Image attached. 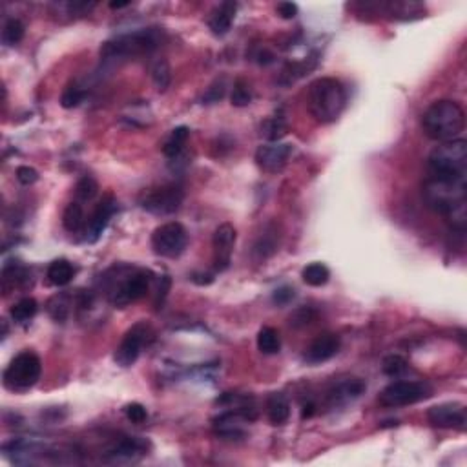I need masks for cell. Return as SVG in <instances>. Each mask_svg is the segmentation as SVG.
Listing matches in <instances>:
<instances>
[{
  "instance_id": "obj_8",
  "label": "cell",
  "mask_w": 467,
  "mask_h": 467,
  "mask_svg": "<svg viewBox=\"0 0 467 467\" xmlns=\"http://www.w3.org/2000/svg\"><path fill=\"white\" fill-rule=\"evenodd\" d=\"M185 194L181 186L177 185H162L158 188L144 190L139 197L141 209L155 216H170L176 214L183 204Z\"/></svg>"
},
{
  "instance_id": "obj_38",
  "label": "cell",
  "mask_w": 467,
  "mask_h": 467,
  "mask_svg": "<svg viewBox=\"0 0 467 467\" xmlns=\"http://www.w3.org/2000/svg\"><path fill=\"white\" fill-rule=\"evenodd\" d=\"M314 319H316L314 309H310V307H300V309H296L292 312L291 318H288V323H291L294 328H303L309 327Z\"/></svg>"
},
{
  "instance_id": "obj_9",
  "label": "cell",
  "mask_w": 467,
  "mask_h": 467,
  "mask_svg": "<svg viewBox=\"0 0 467 467\" xmlns=\"http://www.w3.org/2000/svg\"><path fill=\"white\" fill-rule=\"evenodd\" d=\"M188 245V234L186 228L177 221L165 223L158 227L152 234V249L162 258H179Z\"/></svg>"
},
{
  "instance_id": "obj_19",
  "label": "cell",
  "mask_w": 467,
  "mask_h": 467,
  "mask_svg": "<svg viewBox=\"0 0 467 467\" xmlns=\"http://www.w3.org/2000/svg\"><path fill=\"white\" fill-rule=\"evenodd\" d=\"M375 8L389 15V19L396 20L417 19L426 13V6L420 2H389V4H375Z\"/></svg>"
},
{
  "instance_id": "obj_42",
  "label": "cell",
  "mask_w": 467,
  "mask_h": 467,
  "mask_svg": "<svg viewBox=\"0 0 467 467\" xmlns=\"http://www.w3.org/2000/svg\"><path fill=\"white\" fill-rule=\"evenodd\" d=\"M15 176H17V181H19L20 185L29 186L33 185V183H37L39 172L32 167H19L17 172H15Z\"/></svg>"
},
{
  "instance_id": "obj_25",
  "label": "cell",
  "mask_w": 467,
  "mask_h": 467,
  "mask_svg": "<svg viewBox=\"0 0 467 467\" xmlns=\"http://www.w3.org/2000/svg\"><path fill=\"white\" fill-rule=\"evenodd\" d=\"M62 227L70 234H77L83 228H86V216H84L83 203L79 201H71L68 207L64 209L62 214Z\"/></svg>"
},
{
  "instance_id": "obj_3",
  "label": "cell",
  "mask_w": 467,
  "mask_h": 467,
  "mask_svg": "<svg viewBox=\"0 0 467 467\" xmlns=\"http://www.w3.org/2000/svg\"><path fill=\"white\" fill-rule=\"evenodd\" d=\"M347 106V90L342 81L334 77H321L310 84L309 110L318 123H334Z\"/></svg>"
},
{
  "instance_id": "obj_15",
  "label": "cell",
  "mask_w": 467,
  "mask_h": 467,
  "mask_svg": "<svg viewBox=\"0 0 467 467\" xmlns=\"http://www.w3.org/2000/svg\"><path fill=\"white\" fill-rule=\"evenodd\" d=\"M117 210V201L111 194H106L101 199V203L95 207L93 210L92 218L86 223V228H84V234H86V241L88 243H95L99 241V237L102 236V232L106 230L108 223H110L111 216L116 214Z\"/></svg>"
},
{
  "instance_id": "obj_23",
  "label": "cell",
  "mask_w": 467,
  "mask_h": 467,
  "mask_svg": "<svg viewBox=\"0 0 467 467\" xmlns=\"http://www.w3.org/2000/svg\"><path fill=\"white\" fill-rule=\"evenodd\" d=\"M188 126H177V128H174L172 134L167 137V141L162 143V153H165L168 159H177L181 155V152L185 150V144L186 141H188Z\"/></svg>"
},
{
  "instance_id": "obj_13",
  "label": "cell",
  "mask_w": 467,
  "mask_h": 467,
  "mask_svg": "<svg viewBox=\"0 0 467 467\" xmlns=\"http://www.w3.org/2000/svg\"><path fill=\"white\" fill-rule=\"evenodd\" d=\"M236 228L232 227L230 223H223L216 228L212 237L214 246V269L218 272H223L230 267L232 252H234V245H236Z\"/></svg>"
},
{
  "instance_id": "obj_37",
  "label": "cell",
  "mask_w": 467,
  "mask_h": 467,
  "mask_svg": "<svg viewBox=\"0 0 467 467\" xmlns=\"http://www.w3.org/2000/svg\"><path fill=\"white\" fill-rule=\"evenodd\" d=\"M86 97V92L83 88H79L77 84H71L68 88L62 92L60 95V106L66 108V110H71V108H77L81 102Z\"/></svg>"
},
{
  "instance_id": "obj_26",
  "label": "cell",
  "mask_w": 467,
  "mask_h": 467,
  "mask_svg": "<svg viewBox=\"0 0 467 467\" xmlns=\"http://www.w3.org/2000/svg\"><path fill=\"white\" fill-rule=\"evenodd\" d=\"M278 230L276 228H272V230H265V234H261L259 236V239L256 241L254 245V250H252V254H254V258L258 259V261H265V259H269L270 256L278 250Z\"/></svg>"
},
{
  "instance_id": "obj_1",
  "label": "cell",
  "mask_w": 467,
  "mask_h": 467,
  "mask_svg": "<svg viewBox=\"0 0 467 467\" xmlns=\"http://www.w3.org/2000/svg\"><path fill=\"white\" fill-rule=\"evenodd\" d=\"M421 194L427 207L442 214L451 223L453 230L463 236L467 219V179L427 177Z\"/></svg>"
},
{
  "instance_id": "obj_35",
  "label": "cell",
  "mask_w": 467,
  "mask_h": 467,
  "mask_svg": "<svg viewBox=\"0 0 467 467\" xmlns=\"http://www.w3.org/2000/svg\"><path fill=\"white\" fill-rule=\"evenodd\" d=\"M24 32H26V28L19 19H10L2 29V41H4L6 46H17L24 39Z\"/></svg>"
},
{
  "instance_id": "obj_40",
  "label": "cell",
  "mask_w": 467,
  "mask_h": 467,
  "mask_svg": "<svg viewBox=\"0 0 467 467\" xmlns=\"http://www.w3.org/2000/svg\"><path fill=\"white\" fill-rule=\"evenodd\" d=\"M125 414L126 418H128L130 421H134V424H144L146 418H148V412H146L144 405H141V403L137 402L128 403L125 407Z\"/></svg>"
},
{
  "instance_id": "obj_7",
  "label": "cell",
  "mask_w": 467,
  "mask_h": 467,
  "mask_svg": "<svg viewBox=\"0 0 467 467\" xmlns=\"http://www.w3.org/2000/svg\"><path fill=\"white\" fill-rule=\"evenodd\" d=\"M435 389L426 379H400V382H393L379 393V403L384 407L396 409L405 407V405H412V403L424 402L427 398L433 396Z\"/></svg>"
},
{
  "instance_id": "obj_33",
  "label": "cell",
  "mask_w": 467,
  "mask_h": 467,
  "mask_svg": "<svg viewBox=\"0 0 467 467\" xmlns=\"http://www.w3.org/2000/svg\"><path fill=\"white\" fill-rule=\"evenodd\" d=\"M28 278V270L20 267V265H6L2 270V287L8 292L10 287H17L24 279Z\"/></svg>"
},
{
  "instance_id": "obj_27",
  "label": "cell",
  "mask_w": 467,
  "mask_h": 467,
  "mask_svg": "<svg viewBox=\"0 0 467 467\" xmlns=\"http://www.w3.org/2000/svg\"><path fill=\"white\" fill-rule=\"evenodd\" d=\"M258 349L261 354L272 356L281 351V338L274 327H263L258 333Z\"/></svg>"
},
{
  "instance_id": "obj_6",
  "label": "cell",
  "mask_w": 467,
  "mask_h": 467,
  "mask_svg": "<svg viewBox=\"0 0 467 467\" xmlns=\"http://www.w3.org/2000/svg\"><path fill=\"white\" fill-rule=\"evenodd\" d=\"M42 372L41 358L32 351H24L10 361L6 367L2 382L4 387L11 393H24L37 384Z\"/></svg>"
},
{
  "instance_id": "obj_32",
  "label": "cell",
  "mask_w": 467,
  "mask_h": 467,
  "mask_svg": "<svg viewBox=\"0 0 467 467\" xmlns=\"http://www.w3.org/2000/svg\"><path fill=\"white\" fill-rule=\"evenodd\" d=\"M152 79H153V84H155V88H158L159 92H167V88L172 83V70H170V64H168V60L161 59L153 64Z\"/></svg>"
},
{
  "instance_id": "obj_28",
  "label": "cell",
  "mask_w": 467,
  "mask_h": 467,
  "mask_svg": "<svg viewBox=\"0 0 467 467\" xmlns=\"http://www.w3.org/2000/svg\"><path fill=\"white\" fill-rule=\"evenodd\" d=\"M37 310H39L37 301L33 300V298H22V300H19L13 307H11L10 316L15 323L26 325V323H29L33 318H35Z\"/></svg>"
},
{
  "instance_id": "obj_34",
  "label": "cell",
  "mask_w": 467,
  "mask_h": 467,
  "mask_svg": "<svg viewBox=\"0 0 467 467\" xmlns=\"http://www.w3.org/2000/svg\"><path fill=\"white\" fill-rule=\"evenodd\" d=\"M407 360L400 354H389L382 361V370L389 378H400L407 370Z\"/></svg>"
},
{
  "instance_id": "obj_41",
  "label": "cell",
  "mask_w": 467,
  "mask_h": 467,
  "mask_svg": "<svg viewBox=\"0 0 467 467\" xmlns=\"http://www.w3.org/2000/svg\"><path fill=\"white\" fill-rule=\"evenodd\" d=\"M294 298H296V291H294L292 287H288V285L276 288V291H274V294H272V301L278 307L288 305V303H291Z\"/></svg>"
},
{
  "instance_id": "obj_24",
  "label": "cell",
  "mask_w": 467,
  "mask_h": 467,
  "mask_svg": "<svg viewBox=\"0 0 467 467\" xmlns=\"http://www.w3.org/2000/svg\"><path fill=\"white\" fill-rule=\"evenodd\" d=\"M74 265L68 259H55L53 263H50L46 272V278L51 285L55 287H64L74 279Z\"/></svg>"
},
{
  "instance_id": "obj_43",
  "label": "cell",
  "mask_w": 467,
  "mask_h": 467,
  "mask_svg": "<svg viewBox=\"0 0 467 467\" xmlns=\"http://www.w3.org/2000/svg\"><path fill=\"white\" fill-rule=\"evenodd\" d=\"M278 15L285 20H292L298 15V6L294 2H279L278 8H276Z\"/></svg>"
},
{
  "instance_id": "obj_29",
  "label": "cell",
  "mask_w": 467,
  "mask_h": 467,
  "mask_svg": "<svg viewBox=\"0 0 467 467\" xmlns=\"http://www.w3.org/2000/svg\"><path fill=\"white\" fill-rule=\"evenodd\" d=\"M301 278H303V281L309 287H323L328 283V278H330V270L323 263H310L303 269Z\"/></svg>"
},
{
  "instance_id": "obj_12",
  "label": "cell",
  "mask_w": 467,
  "mask_h": 467,
  "mask_svg": "<svg viewBox=\"0 0 467 467\" xmlns=\"http://www.w3.org/2000/svg\"><path fill=\"white\" fill-rule=\"evenodd\" d=\"M427 420H429L431 426L440 427V429L463 431L467 426V412L462 403H440V405H435L427 411Z\"/></svg>"
},
{
  "instance_id": "obj_17",
  "label": "cell",
  "mask_w": 467,
  "mask_h": 467,
  "mask_svg": "<svg viewBox=\"0 0 467 467\" xmlns=\"http://www.w3.org/2000/svg\"><path fill=\"white\" fill-rule=\"evenodd\" d=\"M365 389L367 385L360 378H347L343 382H338L328 391L327 400L330 405H343V403H349L360 398L361 394L365 393Z\"/></svg>"
},
{
  "instance_id": "obj_22",
  "label": "cell",
  "mask_w": 467,
  "mask_h": 467,
  "mask_svg": "<svg viewBox=\"0 0 467 467\" xmlns=\"http://www.w3.org/2000/svg\"><path fill=\"white\" fill-rule=\"evenodd\" d=\"M287 119L283 116V111H276L272 117L263 120V125H261V137L267 139L269 143H279V141L287 135Z\"/></svg>"
},
{
  "instance_id": "obj_45",
  "label": "cell",
  "mask_w": 467,
  "mask_h": 467,
  "mask_svg": "<svg viewBox=\"0 0 467 467\" xmlns=\"http://www.w3.org/2000/svg\"><path fill=\"white\" fill-rule=\"evenodd\" d=\"M128 6H130L128 0H119V2L113 0V2H110L111 10H123V8H128Z\"/></svg>"
},
{
  "instance_id": "obj_18",
  "label": "cell",
  "mask_w": 467,
  "mask_h": 467,
  "mask_svg": "<svg viewBox=\"0 0 467 467\" xmlns=\"http://www.w3.org/2000/svg\"><path fill=\"white\" fill-rule=\"evenodd\" d=\"M236 2H223V4H219L218 8L212 11L209 19V28L212 29L214 35L223 37V35H227V33L230 32L232 22L236 19Z\"/></svg>"
},
{
  "instance_id": "obj_4",
  "label": "cell",
  "mask_w": 467,
  "mask_h": 467,
  "mask_svg": "<svg viewBox=\"0 0 467 467\" xmlns=\"http://www.w3.org/2000/svg\"><path fill=\"white\" fill-rule=\"evenodd\" d=\"M429 177L467 179V143L463 139L440 143L427 158Z\"/></svg>"
},
{
  "instance_id": "obj_31",
  "label": "cell",
  "mask_w": 467,
  "mask_h": 467,
  "mask_svg": "<svg viewBox=\"0 0 467 467\" xmlns=\"http://www.w3.org/2000/svg\"><path fill=\"white\" fill-rule=\"evenodd\" d=\"M99 194V183L92 176L81 177L79 183L75 185V201L79 203H88L93 201Z\"/></svg>"
},
{
  "instance_id": "obj_2",
  "label": "cell",
  "mask_w": 467,
  "mask_h": 467,
  "mask_svg": "<svg viewBox=\"0 0 467 467\" xmlns=\"http://www.w3.org/2000/svg\"><path fill=\"white\" fill-rule=\"evenodd\" d=\"M421 126L429 139L438 143L458 139L466 128V113L462 106L454 101L442 99L435 101L424 111L421 116Z\"/></svg>"
},
{
  "instance_id": "obj_11",
  "label": "cell",
  "mask_w": 467,
  "mask_h": 467,
  "mask_svg": "<svg viewBox=\"0 0 467 467\" xmlns=\"http://www.w3.org/2000/svg\"><path fill=\"white\" fill-rule=\"evenodd\" d=\"M148 336L150 325L144 323V321H139L134 327H130L125 336H123V340H120L119 347L116 349V354H113V360H116L117 365L125 367V369L134 365Z\"/></svg>"
},
{
  "instance_id": "obj_16",
  "label": "cell",
  "mask_w": 467,
  "mask_h": 467,
  "mask_svg": "<svg viewBox=\"0 0 467 467\" xmlns=\"http://www.w3.org/2000/svg\"><path fill=\"white\" fill-rule=\"evenodd\" d=\"M340 347H342V342H340V336L336 334H321L314 342L310 343L305 351V361L310 365H319V363H325L330 358H334L338 354Z\"/></svg>"
},
{
  "instance_id": "obj_14",
  "label": "cell",
  "mask_w": 467,
  "mask_h": 467,
  "mask_svg": "<svg viewBox=\"0 0 467 467\" xmlns=\"http://www.w3.org/2000/svg\"><path fill=\"white\" fill-rule=\"evenodd\" d=\"M292 155V144L287 143H267L261 144L256 150V162L263 172L269 174H278L287 167L288 159Z\"/></svg>"
},
{
  "instance_id": "obj_39",
  "label": "cell",
  "mask_w": 467,
  "mask_h": 467,
  "mask_svg": "<svg viewBox=\"0 0 467 467\" xmlns=\"http://www.w3.org/2000/svg\"><path fill=\"white\" fill-rule=\"evenodd\" d=\"M225 93H227V83H225V79H216L203 95V104H216V102H219L225 97Z\"/></svg>"
},
{
  "instance_id": "obj_30",
  "label": "cell",
  "mask_w": 467,
  "mask_h": 467,
  "mask_svg": "<svg viewBox=\"0 0 467 467\" xmlns=\"http://www.w3.org/2000/svg\"><path fill=\"white\" fill-rule=\"evenodd\" d=\"M70 307H71V296L70 294H66V292H60L57 296L51 298L48 301V312L55 321H66L68 316H70Z\"/></svg>"
},
{
  "instance_id": "obj_36",
  "label": "cell",
  "mask_w": 467,
  "mask_h": 467,
  "mask_svg": "<svg viewBox=\"0 0 467 467\" xmlns=\"http://www.w3.org/2000/svg\"><path fill=\"white\" fill-rule=\"evenodd\" d=\"M230 102H232V106H236V108H245V106H249L250 102H252V90H250L249 83H246L245 79H237L236 83H234Z\"/></svg>"
},
{
  "instance_id": "obj_20",
  "label": "cell",
  "mask_w": 467,
  "mask_h": 467,
  "mask_svg": "<svg viewBox=\"0 0 467 467\" xmlns=\"http://www.w3.org/2000/svg\"><path fill=\"white\" fill-rule=\"evenodd\" d=\"M267 417L272 426H283L291 418V403L283 393H270L267 398Z\"/></svg>"
},
{
  "instance_id": "obj_10",
  "label": "cell",
  "mask_w": 467,
  "mask_h": 467,
  "mask_svg": "<svg viewBox=\"0 0 467 467\" xmlns=\"http://www.w3.org/2000/svg\"><path fill=\"white\" fill-rule=\"evenodd\" d=\"M150 283H152V274L146 270H135L128 274L117 287L110 288V303L117 309H125L130 303H135L148 294Z\"/></svg>"
},
{
  "instance_id": "obj_21",
  "label": "cell",
  "mask_w": 467,
  "mask_h": 467,
  "mask_svg": "<svg viewBox=\"0 0 467 467\" xmlns=\"http://www.w3.org/2000/svg\"><path fill=\"white\" fill-rule=\"evenodd\" d=\"M143 454V445L134 438L119 440L113 447L106 451L108 460L111 462H134L135 458Z\"/></svg>"
},
{
  "instance_id": "obj_5",
  "label": "cell",
  "mask_w": 467,
  "mask_h": 467,
  "mask_svg": "<svg viewBox=\"0 0 467 467\" xmlns=\"http://www.w3.org/2000/svg\"><path fill=\"white\" fill-rule=\"evenodd\" d=\"M159 46V35L155 29H141V32L120 35L111 39L101 46L102 62H116V60L130 59V57L150 53Z\"/></svg>"
},
{
  "instance_id": "obj_44",
  "label": "cell",
  "mask_w": 467,
  "mask_h": 467,
  "mask_svg": "<svg viewBox=\"0 0 467 467\" xmlns=\"http://www.w3.org/2000/svg\"><path fill=\"white\" fill-rule=\"evenodd\" d=\"M314 412H316V405H314V403H312V402L305 403V405H303V411H301V418H303V420H307V418L312 417Z\"/></svg>"
}]
</instances>
